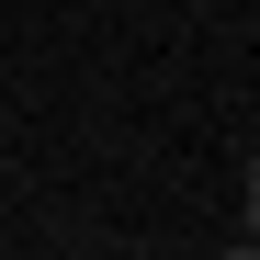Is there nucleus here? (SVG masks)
I'll return each mask as SVG.
<instances>
[{
	"mask_svg": "<svg viewBox=\"0 0 260 260\" xmlns=\"http://www.w3.org/2000/svg\"><path fill=\"white\" fill-rule=\"evenodd\" d=\"M249 226H260V158H249Z\"/></svg>",
	"mask_w": 260,
	"mask_h": 260,
	"instance_id": "nucleus-1",
	"label": "nucleus"
},
{
	"mask_svg": "<svg viewBox=\"0 0 260 260\" xmlns=\"http://www.w3.org/2000/svg\"><path fill=\"white\" fill-rule=\"evenodd\" d=\"M226 260H260V249H226Z\"/></svg>",
	"mask_w": 260,
	"mask_h": 260,
	"instance_id": "nucleus-2",
	"label": "nucleus"
}]
</instances>
